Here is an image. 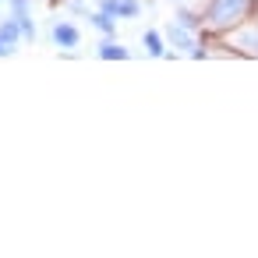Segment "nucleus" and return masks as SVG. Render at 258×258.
<instances>
[{"instance_id": "1", "label": "nucleus", "mask_w": 258, "mask_h": 258, "mask_svg": "<svg viewBox=\"0 0 258 258\" xmlns=\"http://www.w3.org/2000/svg\"><path fill=\"white\" fill-rule=\"evenodd\" d=\"M247 11H251V0H209L202 22L216 32H230L247 18Z\"/></svg>"}, {"instance_id": "2", "label": "nucleus", "mask_w": 258, "mask_h": 258, "mask_svg": "<svg viewBox=\"0 0 258 258\" xmlns=\"http://www.w3.org/2000/svg\"><path fill=\"white\" fill-rule=\"evenodd\" d=\"M166 39H170V46H177L180 53H187V57H202V50H198V43H195V36H191L187 25L170 22V25H166Z\"/></svg>"}, {"instance_id": "3", "label": "nucleus", "mask_w": 258, "mask_h": 258, "mask_svg": "<svg viewBox=\"0 0 258 258\" xmlns=\"http://www.w3.org/2000/svg\"><path fill=\"white\" fill-rule=\"evenodd\" d=\"M50 36H53V43H57L60 50H75V46L82 43V32H78V25H71V22H57Z\"/></svg>"}, {"instance_id": "4", "label": "nucleus", "mask_w": 258, "mask_h": 258, "mask_svg": "<svg viewBox=\"0 0 258 258\" xmlns=\"http://www.w3.org/2000/svg\"><path fill=\"white\" fill-rule=\"evenodd\" d=\"M99 8L113 18H138L142 15V4L138 0H99Z\"/></svg>"}, {"instance_id": "5", "label": "nucleus", "mask_w": 258, "mask_h": 258, "mask_svg": "<svg viewBox=\"0 0 258 258\" xmlns=\"http://www.w3.org/2000/svg\"><path fill=\"white\" fill-rule=\"evenodd\" d=\"M0 43H4L8 53H15V43H22V29H18V18H4L0 22Z\"/></svg>"}, {"instance_id": "6", "label": "nucleus", "mask_w": 258, "mask_h": 258, "mask_svg": "<svg viewBox=\"0 0 258 258\" xmlns=\"http://www.w3.org/2000/svg\"><path fill=\"white\" fill-rule=\"evenodd\" d=\"M142 43H145L149 57H166V43H163V36H159L156 29H149V32L142 36Z\"/></svg>"}, {"instance_id": "7", "label": "nucleus", "mask_w": 258, "mask_h": 258, "mask_svg": "<svg viewBox=\"0 0 258 258\" xmlns=\"http://www.w3.org/2000/svg\"><path fill=\"white\" fill-rule=\"evenodd\" d=\"M233 43H237L244 53H254V57H258V29H244V32H237Z\"/></svg>"}, {"instance_id": "8", "label": "nucleus", "mask_w": 258, "mask_h": 258, "mask_svg": "<svg viewBox=\"0 0 258 258\" xmlns=\"http://www.w3.org/2000/svg\"><path fill=\"white\" fill-rule=\"evenodd\" d=\"M92 25H96V29L103 32V36H113V32H117V18H113V15H106L103 8H99V11L92 15Z\"/></svg>"}, {"instance_id": "9", "label": "nucleus", "mask_w": 258, "mask_h": 258, "mask_svg": "<svg viewBox=\"0 0 258 258\" xmlns=\"http://www.w3.org/2000/svg\"><path fill=\"white\" fill-rule=\"evenodd\" d=\"M99 57H103V60H127L131 53H127L124 46H117V43H110V39H103V43H99Z\"/></svg>"}, {"instance_id": "10", "label": "nucleus", "mask_w": 258, "mask_h": 258, "mask_svg": "<svg viewBox=\"0 0 258 258\" xmlns=\"http://www.w3.org/2000/svg\"><path fill=\"white\" fill-rule=\"evenodd\" d=\"M15 18H18L22 39H36V22H32V15H29V11H22V15H15Z\"/></svg>"}, {"instance_id": "11", "label": "nucleus", "mask_w": 258, "mask_h": 258, "mask_svg": "<svg viewBox=\"0 0 258 258\" xmlns=\"http://www.w3.org/2000/svg\"><path fill=\"white\" fill-rule=\"evenodd\" d=\"M173 22H180V25H187V29H198V25H202V18H195L191 11H177Z\"/></svg>"}, {"instance_id": "12", "label": "nucleus", "mask_w": 258, "mask_h": 258, "mask_svg": "<svg viewBox=\"0 0 258 258\" xmlns=\"http://www.w3.org/2000/svg\"><path fill=\"white\" fill-rule=\"evenodd\" d=\"M8 4H11V15H22V11H29L32 0H8Z\"/></svg>"}, {"instance_id": "13", "label": "nucleus", "mask_w": 258, "mask_h": 258, "mask_svg": "<svg viewBox=\"0 0 258 258\" xmlns=\"http://www.w3.org/2000/svg\"><path fill=\"white\" fill-rule=\"evenodd\" d=\"M4 53H8V50H4V43H0V57H4Z\"/></svg>"}]
</instances>
